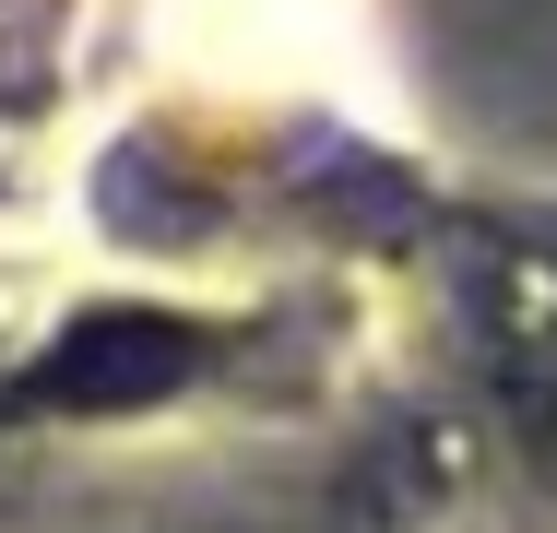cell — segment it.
Returning <instances> with one entry per match:
<instances>
[{
	"instance_id": "obj_1",
	"label": "cell",
	"mask_w": 557,
	"mask_h": 533,
	"mask_svg": "<svg viewBox=\"0 0 557 533\" xmlns=\"http://www.w3.org/2000/svg\"><path fill=\"white\" fill-rule=\"evenodd\" d=\"M190 380V332L178 320H72L60 356L36 368V404H72V416H119V404H154Z\"/></svg>"
}]
</instances>
